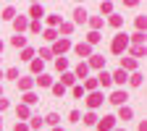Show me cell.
Returning a JSON list of instances; mask_svg holds the SVG:
<instances>
[{"label":"cell","instance_id":"1","mask_svg":"<svg viewBox=\"0 0 147 131\" xmlns=\"http://www.w3.org/2000/svg\"><path fill=\"white\" fill-rule=\"evenodd\" d=\"M126 45H129V37H126V34H118L116 40H113V52H121V50H126Z\"/></svg>","mask_w":147,"mask_h":131},{"label":"cell","instance_id":"2","mask_svg":"<svg viewBox=\"0 0 147 131\" xmlns=\"http://www.w3.org/2000/svg\"><path fill=\"white\" fill-rule=\"evenodd\" d=\"M100 102H102V95H100V92H92L89 100H87V105H89V107H97Z\"/></svg>","mask_w":147,"mask_h":131},{"label":"cell","instance_id":"3","mask_svg":"<svg viewBox=\"0 0 147 131\" xmlns=\"http://www.w3.org/2000/svg\"><path fill=\"white\" fill-rule=\"evenodd\" d=\"M129 97H126V92H113L110 95V102H116V105H121V102H126Z\"/></svg>","mask_w":147,"mask_h":131},{"label":"cell","instance_id":"4","mask_svg":"<svg viewBox=\"0 0 147 131\" xmlns=\"http://www.w3.org/2000/svg\"><path fill=\"white\" fill-rule=\"evenodd\" d=\"M113 121H116V118H110V116H108V118H102V121L97 123V126H100V131H110V128H113Z\"/></svg>","mask_w":147,"mask_h":131},{"label":"cell","instance_id":"5","mask_svg":"<svg viewBox=\"0 0 147 131\" xmlns=\"http://www.w3.org/2000/svg\"><path fill=\"white\" fill-rule=\"evenodd\" d=\"M74 50H76V55H89V52H92V47H89L87 42H82V45H76V47H74Z\"/></svg>","mask_w":147,"mask_h":131},{"label":"cell","instance_id":"6","mask_svg":"<svg viewBox=\"0 0 147 131\" xmlns=\"http://www.w3.org/2000/svg\"><path fill=\"white\" fill-rule=\"evenodd\" d=\"M74 16H76V24H84V21H87V11H84V8H76V11H74Z\"/></svg>","mask_w":147,"mask_h":131},{"label":"cell","instance_id":"7","mask_svg":"<svg viewBox=\"0 0 147 131\" xmlns=\"http://www.w3.org/2000/svg\"><path fill=\"white\" fill-rule=\"evenodd\" d=\"M110 79H113V81H118V84H123V81H126L129 76H126V71L121 68V71H116V73H113V76H110Z\"/></svg>","mask_w":147,"mask_h":131},{"label":"cell","instance_id":"8","mask_svg":"<svg viewBox=\"0 0 147 131\" xmlns=\"http://www.w3.org/2000/svg\"><path fill=\"white\" fill-rule=\"evenodd\" d=\"M110 81H113V79H110V73H100V76H97V84H102V87H108Z\"/></svg>","mask_w":147,"mask_h":131},{"label":"cell","instance_id":"9","mask_svg":"<svg viewBox=\"0 0 147 131\" xmlns=\"http://www.w3.org/2000/svg\"><path fill=\"white\" fill-rule=\"evenodd\" d=\"M55 52H63V50H68V40H61V42H55V47H53Z\"/></svg>","mask_w":147,"mask_h":131},{"label":"cell","instance_id":"10","mask_svg":"<svg viewBox=\"0 0 147 131\" xmlns=\"http://www.w3.org/2000/svg\"><path fill=\"white\" fill-rule=\"evenodd\" d=\"M131 40H134V45H137V47H142V42H144V34H142V32H137V34L131 37Z\"/></svg>","mask_w":147,"mask_h":131},{"label":"cell","instance_id":"11","mask_svg":"<svg viewBox=\"0 0 147 131\" xmlns=\"http://www.w3.org/2000/svg\"><path fill=\"white\" fill-rule=\"evenodd\" d=\"M95 42H100V34H97V32H92V34L87 37V45H95Z\"/></svg>","mask_w":147,"mask_h":131},{"label":"cell","instance_id":"12","mask_svg":"<svg viewBox=\"0 0 147 131\" xmlns=\"http://www.w3.org/2000/svg\"><path fill=\"white\" fill-rule=\"evenodd\" d=\"M13 45H16V47H24V45H26V40H24L21 34H16V37H13Z\"/></svg>","mask_w":147,"mask_h":131},{"label":"cell","instance_id":"13","mask_svg":"<svg viewBox=\"0 0 147 131\" xmlns=\"http://www.w3.org/2000/svg\"><path fill=\"white\" fill-rule=\"evenodd\" d=\"M89 66H95V68H100V66H102V58H100V55H92V60H89Z\"/></svg>","mask_w":147,"mask_h":131},{"label":"cell","instance_id":"14","mask_svg":"<svg viewBox=\"0 0 147 131\" xmlns=\"http://www.w3.org/2000/svg\"><path fill=\"white\" fill-rule=\"evenodd\" d=\"M29 13H32V16H34V18H40V16H42V13H45V11H42V8H40V5H32V11H29Z\"/></svg>","mask_w":147,"mask_h":131},{"label":"cell","instance_id":"15","mask_svg":"<svg viewBox=\"0 0 147 131\" xmlns=\"http://www.w3.org/2000/svg\"><path fill=\"white\" fill-rule=\"evenodd\" d=\"M32 55H34V50H32V47H24V52H21V58H24V60H32Z\"/></svg>","mask_w":147,"mask_h":131},{"label":"cell","instance_id":"16","mask_svg":"<svg viewBox=\"0 0 147 131\" xmlns=\"http://www.w3.org/2000/svg\"><path fill=\"white\" fill-rule=\"evenodd\" d=\"M76 76H79V79H82V76H87V66H84V63H79V66H76Z\"/></svg>","mask_w":147,"mask_h":131},{"label":"cell","instance_id":"17","mask_svg":"<svg viewBox=\"0 0 147 131\" xmlns=\"http://www.w3.org/2000/svg\"><path fill=\"white\" fill-rule=\"evenodd\" d=\"M37 84H40V87H50V76H45V73H42V76L37 79Z\"/></svg>","mask_w":147,"mask_h":131},{"label":"cell","instance_id":"18","mask_svg":"<svg viewBox=\"0 0 147 131\" xmlns=\"http://www.w3.org/2000/svg\"><path fill=\"white\" fill-rule=\"evenodd\" d=\"M32 71L40 73V71H42V60H34V63H32Z\"/></svg>","mask_w":147,"mask_h":131},{"label":"cell","instance_id":"19","mask_svg":"<svg viewBox=\"0 0 147 131\" xmlns=\"http://www.w3.org/2000/svg\"><path fill=\"white\" fill-rule=\"evenodd\" d=\"M123 66H126V68H134V66H137V63H134V58H126V60H123V63H121V68H123Z\"/></svg>","mask_w":147,"mask_h":131},{"label":"cell","instance_id":"20","mask_svg":"<svg viewBox=\"0 0 147 131\" xmlns=\"http://www.w3.org/2000/svg\"><path fill=\"white\" fill-rule=\"evenodd\" d=\"M95 121H97V118H95V113H87V118H84V123H87V126H92Z\"/></svg>","mask_w":147,"mask_h":131},{"label":"cell","instance_id":"21","mask_svg":"<svg viewBox=\"0 0 147 131\" xmlns=\"http://www.w3.org/2000/svg\"><path fill=\"white\" fill-rule=\"evenodd\" d=\"M18 87H21V89H29V87H32V79H21V81H18Z\"/></svg>","mask_w":147,"mask_h":131},{"label":"cell","instance_id":"22","mask_svg":"<svg viewBox=\"0 0 147 131\" xmlns=\"http://www.w3.org/2000/svg\"><path fill=\"white\" fill-rule=\"evenodd\" d=\"M68 118H71L74 123H79V118H82V116H79V110H71V116H68Z\"/></svg>","mask_w":147,"mask_h":131},{"label":"cell","instance_id":"23","mask_svg":"<svg viewBox=\"0 0 147 131\" xmlns=\"http://www.w3.org/2000/svg\"><path fill=\"white\" fill-rule=\"evenodd\" d=\"M53 92H55V95H63L66 87H63V84H55V87H53Z\"/></svg>","mask_w":147,"mask_h":131},{"label":"cell","instance_id":"24","mask_svg":"<svg viewBox=\"0 0 147 131\" xmlns=\"http://www.w3.org/2000/svg\"><path fill=\"white\" fill-rule=\"evenodd\" d=\"M121 118H123V121L131 118V110H129V107H121Z\"/></svg>","mask_w":147,"mask_h":131},{"label":"cell","instance_id":"25","mask_svg":"<svg viewBox=\"0 0 147 131\" xmlns=\"http://www.w3.org/2000/svg\"><path fill=\"white\" fill-rule=\"evenodd\" d=\"M5 76H8V79H16V76H18V68H8Z\"/></svg>","mask_w":147,"mask_h":131},{"label":"cell","instance_id":"26","mask_svg":"<svg viewBox=\"0 0 147 131\" xmlns=\"http://www.w3.org/2000/svg\"><path fill=\"white\" fill-rule=\"evenodd\" d=\"M74 81H76V79H74L71 73H66V76H63V87H66V84H74Z\"/></svg>","mask_w":147,"mask_h":131},{"label":"cell","instance_id":"27","mask_svg":"<svg viewBox=\"0 0 147 131\" xmlns=\"http://www.w3.org/2000/svg\"><path fill=\"white\" fill-rule=\"evenodd\" d=\"M26 26V18H16V29H24Z\"/></svg>","mask_w":147,"mask_h":131},{"label":"cell","instance_id":"28","mask_svg":"<svg viewBox=\"0 0 147 131\" xmlns=\"http://www.w3.org/2000/svg\"><path fill=\"white\" fill-rule=\"evenodd\" d=\"M45 40H55V29H47L45 32Z\"/></svg>","mask_w":147,"mask_h":131},{"label":"cell","instance_id":"29","mask_svg":"<svg viewBox=\"0 0 147 131\" xmlns=\"http://www.w3.org/2000/svg\"><path fill=\"white\" fill-rule=\"evenodd\" d=\"M95 87H97V79H89V81H87V87H84V89H95Z\"/></svg>","mask_w":147,"mask_h":131},{"label":"cell","instance_id":"30","mask_svg":"<svg viewBox=\"0 0 147 131\" xmlns=\"http://www.w3.org/2000/svg\"><path fill=\"white\" fill-rule=\"evenodd\" d=\"M42 126V118H32V128H40Z\"/></svg>","mask_w":147,"mask_h":131},{"label":"cell","instance_id":"31","mask_svg":"<svg viewBox=\"0 0 147 131\" xmlns=\"http://www.w3.org/2000/svg\"><path fill=\"white\" fill-rule=\"evenodd\" d=\"M131 84L137 87V84H142V76H139V73H134V76H131Z\"/></svg>","mask_w":147,"mask_h":131},{"label":"cell","instance_id":"32","mask_svg":"<svg viewBox=\"0 0 147 131\" xmlns=\"http://www.w3.org/2000/svg\"><path fill=\"white\" fill-rule=\"evenodd\" d=\"M24 102H26V105H32V102H37V97H34V95H26V97H24Z\"/></svg>","mask_w":147,"mask_h":131},{"label":"cell","instance_id":"33","mask_svg":"<svg viewBox=\"0 0 147 131\" xmlns=\"http://www.w3.org/2000/svg\"><path fill=\"white\" fill-rule=\"evenodd\" d=\"M29 126H24V123H16V131H26Z\"/></svg>","mask_w":147,"mask_h":131},{"label":"cell","instance_id":"34","mask_svg":"<svg viewBox=\"0 0 147 131\" xmlns=\"http://www.w3.org/2000/svg\"><path fill=\"white\" fill-rule=\"evenodd\" d=\"M5 105H8V102H5V100H0V110H3V107H5Z\"/></svg>","mask_w":147,"mask_h":131},{"label":"cell","instance_id":"35","mask_svg":"<svg viewBox=\"0 0 147 131\" xmlns=\"http://www.w3.org/2000/svg\"><path fill=\"white\" fill-rule=\"evenodd\" d=\"M0 121H3V118H0ZM0 128H3V123H0Z\"/></svg>","mask_w":147,"mask_h":131},{"label":"cell","instance_id":"36","mask_svg":"<svg viewBox=\"0 0 147 131\" xmlns=\"http://www.w3.org/2000/svg\"><path fill=\"white\" fill-rule=\"evenodd\" d=\"M0 50H3V42H0Z\"/></svg>","mask_w":147,"mask_h":131},{"label":"cell","instance_id":"37","mask_svg":"<svg viewBox=\"0 0 147 131\" xmlns=\"http://www.w3.org/2000/svg\"><path fill=\"white\" fill-rule=\"evenodd\" d=\"M55 131H63V128H55Z\"/></svg>","mask_w":147,"mask_h":131},{"label":"cell","instance_id":"38","mask_svg":"<svg viewBox=\"0 0 147 131\" xmlns=\"http://www.w3.org/2000/svg\"><path fill=\"white\" fill-rule=\"evenodd\" d=\"M0 79H3V73H0Z\"/></svg>","mask_w":147,"mask_h":131},{"label":"cell","instance_id":"39","mask_svg":"<svg viewBox=\"0 0 147 131\" xmlns=\"http://www.w3.org/2000/svg\"><path fill=\"white\" fill-rule=\"evenodd\" d=\"M118 131H123V128H118Z\"/></svg>","mask_w":147,"mask_h":131}]
</instances>
